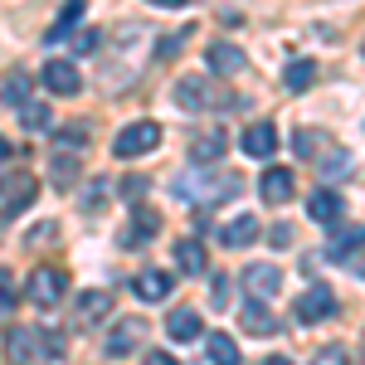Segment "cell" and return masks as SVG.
Listing matches in <instances>:
<instances>
[{"mask_svg":"<svg viewBox=\"0 0 365 365\" xmlns=\"http://www.w3.org/2000/svg\"><path fill=\"white\" fill-rule=\"evenodd\" d=\"M5 356L15 365H29L39 356V331H34V327H10V331H5Z\"/></svg>","mask_w":365,"mask_h":365,"instance_id":"13","label":"cell"},{"mask_svg":"<svg viewBox=\"0 0 365 365\" xmlns=\"http://www.w3.org/2000/svg\"><path fill=\"white\" fill-rule=\"evenodd\" d=\"M15 302H20V282L10 278V268H0V317L15 312Z\"/></svg>","mask_w":365,"mask_h":365,"instance_id":"31","label":"cell"},{"mask_svg":"<svg viewBox=\"0 0 365 365\" xmlns=\"http://www.w3.org/2000/svg\"><path fill=\"white\" fill-rule=\"evenodd\" d=\"M307 215L317 220V225H336L341 215H346V205H341L336 190H327V185H322V190H317V195L307 200Z\"/></svg>","mask_w":365,"mask_h":365,"instance_id":"19","label":"cell"},{"mask_svg":"<svg viewBox=\"0 0 365 365\" xmlns=\"http://www.w3.org/2000/svg\"><path fill=\"white\" fill-rule=\"evenodd\" d=\"M5 156H10V141H5V137H0V161H5Z\"/></svg>","mask_w":365,"mask_h":365,"instance_id":"42","label":"cell"},{"mask_svg":"<svg viewBox=\"0 0 365 365\" xmlns=\"http://www.w3.org/2000/svg\"><path fill=\"white\" fill-rule=\"evenodd\" d=\"M170 287H175V278L161 273V268H146V273H137V282H132V292H137L141 302H166Z\"/></svg>","mask_w":365,"mask_h":365,"instance_id":"16","label":"cell"},{"mask_svg":"<svg viewBox=\"0 0 365 365\" xmlns=\"http://www.w3.org/2000/svg\"><path fill=\"white\" fill-rule=\"evenodd\" d=\"M54 239H58V225L49 220V225H39V229H34V234H29L25 244H29V249H39V244H54Z\"/></svg>","mask_w":365,"mask_h":365,"instance_id":"35","label":"cell"},{"mask_svg":"<svg viewBox=\"0 0 365 365\" xmlns=\"http://www.w3.org/2000/svg\"><path fill=\"white\" fill-rule=\"evenodd\" d=\"M317 166H322V180H336V175H346V170L356 166V156H351V151H341V146H322Z\"/></svg>","mask_w":365,"mask_h":365,"instance_id":"25","label":"cell"},{"mask_svg":"<svg viewBox=\"0 0 365 365\" xmlns=\"http://www.w3.org/2000/svg\"><path fill=\"white\" fill-rule=\"evenodd\" d=\"M146 190H151V180H146V175H127V180L117 185V195H122V200H141Z\"/></svg>","mask_w":365,"mask_h":365,"instance_id":"33","label":"cell"},{"mask_svg":"<svg viewBox=\"0 0 365 365\" xmlns=\"http://www.w3.org/2000/svg\"><path fill=\"white\" fill-rule=\"evenodd\" d=\"M49 175H54V185H58V190H68V185L78 180V161H68V156H58L54 166H49Z\"/></svg>","mask_w":365,"mask_h":365,"instance_id":"32","label":"cell"},{"mask_svg":"<svg viewBox=\"0 0 365 365\" xmlns=\"http://www.w3.org/2000/svg\"><path fill=\"white\" fill-rule=\"evenodd\" d=\"M331 229V244H327V258L331 263H356V253L365 249V225H327Z\"/></svg>","mask_w":365,"mask_h":365,"instance_id":"5","label":"cell"},{"mask_svg":"<svg viewBox=\"0 0 365 365\" xmlns=\"http://www.w3.org/2000/svg\"><path fill=\"white\" fill-rule=\"evenodd\" d=\"M282 83H287V93H307V88L317 83V63H312V58H292V63L282 68Z\"/></svg>","mask_w":365,"mask_h":365,"instance_id":"24","label":"cell"},{"mask_svg":"<svg viewBox=\"0 0 365 365\" xmlns=\"http://www.w3.org/2000/svg\"><path fill=\"white\" fill-rule=\"evenodd\" d=\"M268 239H273L278 249H287V244H292V229H287V225H278V229H273V234H268Z\"/></svg>","mask_w":365,"mask_h":365,"instance_id":"38","label":"cell"},{"mask_svg":"<svg viewBox=\"0 0 365 365\" xmlns=\"http://www.w3.org/2000/svg\"><path fill=\"white\" fill-rule=\"evenodd\" d=\"M297 322H327V317H336V292H331V287H327V282H322V287H307V292H302V297H297Z\"/></svg>","mask_w":365,"mask_h":365,"instance_id":"7","label":"cell"},{"mask_svg":"<svg viewBox=\"0 0 365 365\" xmlns=\"http://www.w3.org/2000/svg\"><path fill=\"white\" fill-rule=\"evenodd\" d=\"M156 141H161V127H156V122H132V127H122V132H117L113 156H117V161L151 156V151H156Z\"/></svg>","mask_w":365,"mask_h":365,"instance_id":"4","label":"cell"},{"mask_svg":"<svg viewBox=\"0 0 365 365\" xmlns=\"http://www.w3.org/2000/svg\"><path fill=\"white\" fill-rule=\"evenodd\" d=\"M113 312V297L103 292V287H93V292H78V307H73V317L83 322V327H93V322H103Z\"/></svg>","mask_w":365,"mask_h":365,"instance_id":"20","label":"cell"},{"mask_svg":"<svg viewBox=\"0 0 365 365\" xmlns=\"http://www.w3.org/2000/svg\"><path fill=\"white\" fill-rule=\"evenodd\" d=\"M244 292L258 297V302L278 297L282 292V268L278 263H249V268H244Z\"/></svg>","mask_w":365,"mask_h":365,"instance_id":"6","label":"cell"},{"mask_svg":"<svg viewBox=\"0 0 365 365\" xmlns=\"http://www.w3.org/2000/svg\"><path fill=\"white\" fill-rule=\"evenodd\" d=\"M225 151H229L225 132H210V137H200L195 146H190V161H195V166H215V161H220Z\"/></svg>","mask_w":365,"mask_h":365,"instance_id":"26","label":"cell"},{"mask_svg":"<svg viewBox=\"0 0 365 365\" xmlns=\"http://www.w3.org/2000/svg\"><path fill=\"white\" fill-rule=\"evenodd\" d=\"M210 307H215V312L229 307V278H215V297H210Z\"/></svg>","mask_w":365,"mask_h":365,"instance_id":"37","label":"cell"},{"mask_svg":"<svg viewBox=\"0 0 365 365\" xmlns=\"http://www.w3.org/2000/svg\"><path fill=\"white\" fill-rule=\"evenodd\" d=\"M239 175H180L175 180V195L200 205V210H210V205H225V200L239 195Z\"/></svg>","mask_w":365,"mask_h":365,"instance_id":"1","label":"cell"},{"mask_svg":"<svg viewBox=\"0 0 365 365\" xmlns=\"http://www.w3.org/2000/svg\"><path fill=\"white\" fill-rule=\"evenodd\" d=\"M39 195V180L29 175V170H15V175H5L0 180V220H15V215H25L29 205Z\"/></svg>","mask_w":365,"mask_h":365,"instance_id":"3","label":"cell"},{"mask_svg":"<svg viewBox=\"0 0 365 365\" xmlns=\"http://www.w3.org/2000/svg\"><path fill=\"white\" fill-rule=\"evenodd\" d=\"M141 336H146V322H141V317H122V322H117L113 327V336H108V346H103V351H108V356H127V351H137L141 346Z\"/></svg>","mask_w":365,"mask_h":365,"instance_id":"9","label":"cell"},{"mask_svg":"<svg viewBox=\"0 0 365 365\" xmlns=\"http://www.w3.org/2000/svg\"><path fill=\"white\" fill-rule=\"evenodd\" d=\"M205 351H210V361H215V365H244L239 341L229 336V331H205Z\"/></svg>","mask_w":365,"mask_h":365,"instance_id":"21","label":"cell"},{"mask_svg":"<svg viewBox=\"0 0 365 365\" xmlns=\"http://www.w3.org/2000/svg\"><path fill=\"white\" fill-rule=\"evenodd\" d=\"M63 292H68V273H63V268H49V263H44V268H34V273H29V282H25V297L29 302H34V307H58V302H63Z\"/></svg>","mask_w":365,"mask_h":365,"instance_id":"2","label":"cell"},{"mask_svg":"<svg viewBox=\"0 0 365 365\" xmlns=\"http://www.w3.org/2000/svg\"><path fill=\"white\" fill-rule=\"evenodd\" d=\"M312 365H351V356H346V346H322L312 356Z\"/></svg>","mask_w":365,"mask_h":365,"instance_id":"34","label":"cell"},{"mask_svg":"<svg viewBox=\"0 0 365 365\" xmlns=\"http://www.w3.org/2000/svg\"><path fill=\"white\" fill-rule=\"evenodd\" d=\"M258 195H263V205H273V210H278V205H287V200L297 195V185H292V170H263V175H258Z\"/></svg>","mask_w":365,"mask_h":365,"instance_id":"11","label":"cell"},{"mask_svg":"<svg viewBox=\"0 0 365 365\" xmlns=\"http://www.w3.org/2000/svg\"><path fill=\"white\" fill-rule=\"evenodd\" d=\"M166 336H170V341H180V346L200 341V336H205V322H200V312L175 307V312H170V322H166Z\"/></svg>","mask_w":365,"mask_h":365,"instance_id":"17","label":"cell"},{"mask_svg":"<svg viewBox=\"0 0 365 365\" xmlns=\"http://www.w3.org/2000/svg\"><path fill=\"white\" fill-rule=\"evenodd\" d=\"M263 365H292V361H287V356H268Z\"/></svg>","mask_w":365,"mask_h":365,"instance_id":"41","label":"cell"},{"mask_svg":"<svg viewBox=\"0 0 365 365\" xmlns=\"http://www.w3.org/2000/svg\"><path fill=\"white\" fill-rule=\"evenodd\" d=\"M146 5H161V10H180L185 0H146Z\"/></svg>","mask_w":365,"mask_h":365,"instance_id":"40","label":"cell"},{"mask_svg":"<svg viewBox=\"0 0 365 365\" xmlns=\"http://www.w3.org/2000/svg\"><path fill=\"white\" fill-rule=\"evenodd\" d=\"M20 122H25L29 132H44V127H49V103H34V98H25V103H20Z\"/></svg>","mask_w":365,"mask_h":365,"instance_id":"29","label":"cell"},{"mask_svg":"<svg viewBox=\"0 0 365 365\" xmlns=\"http://www.w3.org/2000/svg\"><path fill=\"white\" fill-rule=\"evenodd\" d=\"M78 20H83V0H68V5L58 10V20L49 25V34H44V39H63V34H73V25H78Z\"/></svg>","mask_w":365,"mask_h":365,"instance_id":"27","label":"cell"},{"mask_svg":"<svg viewBox=\"0 0 365 365\" xmlns=\"http://www.w3.org/2000/svg\"><path fill=\"white\" fill-rule=\"evenodd\" d=\"M239 146H244V156H253V161H268L278 151V127L273 122H253L249 132L239 137Z\"/></svg>","mask_w":365,"mask_h":365,"instance_id":"10","label":"cell"},{"mask_svg":"<svg viewBox=\"0 0 365 365\" xmlns=\"http://www.w3.org/2000/svg\"><path fill=\"white\" fill-rule=\"evenodd\" d=\"M258 234H263V229H258L253 215H234V220L220 229V244H225V249H249V244H258Z\"/></svg>","mask_w":365,"mask_h":365,"instance_id":"15","label":"cell"},{"mask_svg":"<svg viewBox=\"0 0 365 365\" xmlns=\"http://www.w3.org/2000/svg\"><path fill=\"white\" fill-rule=\"evenodd\" d=\"M205 103H210V83L205 78H180L175 83V108L180 113H200Z\"/></svg>","mask_w":365,"mask_h":365,"instance_id":"22","label":"cell"},{"mask_svg":"<svg viewBox=\"0 0 365 365\" xmlns=\"http://www.w3.org/2000/svg\"><path fill=\"white\" fill-rule=\"evenodd\" d=\"M317 146H327V132H312V127H302V132L292 137V151H297L302 161H312V156H317Z\"/></svg>","mask_w":365,"mask_h":365,"instance_id":"30","label":"cell"},{"mask_svg":"<svg viewBox=\"0 0 365 365\" xmlns=\"http://www.w3.org/2000/svg\"><path fill=\"white\" fill-rule=\"evenodd\" d=\"M161 234V215L151 210V205H137V215H132V225H127V234H122V244H146V239H156Z\"/></svg>","mask_w":365,"mask_h":365,"instance_id":"18","label":"cell"},{"mask_svg":"<svg viewBox=\"0 0 365 365\" xmlns=\"http://www.w3.org/2000/svg\"><path fill=\"white\" fill-rule=\"evenodd\" d=\"M83 137H88V122H73V127H63V132H58L63 146H83Z\"/></svg>","mask_w":365,"mask_h":365,"instance_id":"36","label":"cell"},{"mask_svg":"<svg viewBox=\"0 0 365 365\" xmlns=\"http://www.w3.org/2000/svg\"><path fill=\"white\" fill-rule=\"evenodd\" d=\"M0 98H5V108H20V103L29 98V78L20 73V68H15V73H10V78L0 83Z\"/></svg>","mask_w":365,"mask_h":365,"instance_id":"28","label":"cell"},{"mask_svg":"<svg viewBox=\"0 0 365 365\" xmlns=\"http://www.w3.org/2000/svg\"><path fill=\"white\" fill-rule=\"evenodd\" d=\"M175 268H180L185 278H200V273H205V249H200V239H180V244H175Z\"/></svg>","mask_w":365,"mask_h":365,"instance_id":"23","label":"cell"},{"mask_svg":"<svg viewBox=\"0 0 365 365\" xmlns=\"http://www.w3.org/2000/svg\"><path fill=\"white\" fill-rule=\"evenodd\" d=\"M39 78H44V88H49V93H58V98H73V93L83 88V73H78L68 58H49Z\"/></svg>","mask_w":365,"mask_h":365,"instance_id":"8","label":"cell"},{"mask_svg":"<svg viewBox=\"0 0 365 365\" xmlns=\"http://www.w3.org/2000/svg\"><path fill=\"white\" fill-rule=\"evenodd\" d=\"M361 58H365V39H361Z\"/></svg>","mask_w":365,"mask_h":365,"instance_id":"43","label":"cell"},{"mask_svg":"<svg viewBox=\"0 0 365 365\" xmlns=\"http://www.w3.org/2000/svg\"><path fill=\"white\" fill-rule=\"evenodd\" d=\"M205 58H210V73H220V78H234V73L249 63V58H244V49H239V44H225V39H220V44H210V49H205Z\"/></svg>","mask_w":365,"mask_h":365,"instance_id":"14","label":"cell"},{"mask_svg":"<svg viewBox=\"0 0 365 365\" xmlns=\"http://www.w3.org/2000/svg\"><path fill=\"white\" fill-rule=\"evenodd\" d=\"M239 322H244V331H249V336H278V327H282V322L263 307L258 297H249V302L239 307Z\"/></svg>","mask_w":365,"mask_h":365,"instance_id":"12","label":"cell"},{"mask_svg":"<svg viewBox=\"0 0 365 365\" xmlns=\"http://www.w3.org/2000/svg\"><path fill=\"white\" fill-rule=\"evenodd\" d=\"M141 365H175V356H166V351H146V361Z\"/></svg>","mask_w":365,"mask_h":365,"instance_id":"39","label":"cell"}]
</instances>
